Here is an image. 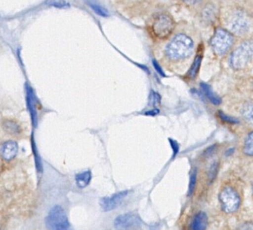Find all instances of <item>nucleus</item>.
I'll return each instance as SVG.
<instances>
[{"instance_id": "nucleus-1", "label": "nucleus", "mask_w": 253, "mask_h": 230, "mask_svg": "<svg viewBox=\"0 0 253 230\" xmlns=\"http://www.w3.org/2000/svg\"><path fill=\"white\" fill-rule=\"evenodd\" d=\"M193 48L192 39L183 33H180L174 36L168 44L166 54L171 60H184L192 54Z\"/></svg>"}, {"instance_id": "nucleus-2", "label": "nucleus", "mask_w": 253, "mask_h": 230, "mask_svg": "<svg viewBox=\"0 0 253 230\" xmlns=\"http://www.w3.org/2000/svg\"><path fill=\"white\" fill-rule=\"evenodd\" d=\"M175 28V23L169 14L166 13L155 15L152 19L150 29L157 39H165L171 36Z\"/></svg>"}, {"instance_id": "nucleus-3", "label": "nucleus", "mask_w": 253, "mask_h": 230, "mask_svg": "<svg viewBox=\"0 0 253 230\" xmlns=\"http://www.w3.org/2000/svg\"><path fill=\"white\" fill-rule=\"evenodd\" d=\"M253 57V42H243L232 53L230 57V64L234 69L241 70L244 68Z\"/></svg>"}, {"instance_id": "nucleus-4", "label": "nucleus", "mask_w": 253, "mask_h": 230, "mask_svg": "<svg viewBox=\"0 0 253 230\" xmlns=\"http://www.w3.org/2000/svg\"><path fill=\"white\" fill-rule=\"evenodd\" d=\"M45 224L50 230H67L69 227L67 215L62 206L59 205L53 206L45 218Z\"/></svg>"}, {"instance_id": "nucleus-5", "label": "nucleus", "mask_w": 253, "mask_h": 230, "mask_svg": "<svg viewBox=\"0 0 253 230\" xmlns=\"http://www.w3.org/2000/svg\"><path fill=\"white\" fill-rule=\"evenodd\" d=\"M234 38L232 33L223 29L216 31L211 40L213 51L217 55L223 56L229 51L233 44Z\"/></svg>"}, {"instance_id": "nucleus-6", "label": "nucleus", "mask_w": 253, "mask_h": 230, "mask_svg": "<svg viewBox=\"0 0 253 230\" xmlns=\"http://www.w3.org/2000/svg\"><path fill=\"white\" fill-rule=\"evenodd\" d=\"M222 209L226 213H232L238 210L241 204V197L232 187H225L219 196Z\"/></svg>"}, {"instance_id": "nucleus-7", "label": "nucleus", "mask_w": 253, "mask_h": 230, "mask_svg": "<svg viewBox=\"0 0 253 230\" xmlns=\"http://www.w3.org/2000/svg\"><path fill=\"white\" fill-rule=\"evenodd\" d=\"M114 224L117 230H133L141 227L142 220L135 212H128L117 217Z\"/></svg>"}, {"instance_id": "nucleus-8", "label": "nucleus", "mask_w": 253, "mask_h": 230, "mask_svg": "<svg viewBox=\"0 0 253 230\" xmlns=\"http://www.w3.org/2000/svg\"><path fill=\"white\" fill-rule=\"evenodd\" d=\"M128 193H129L128 190H124V191L115 193L109 197H102L100 201L102 209L104 212H110L116 209L121 204L124 198L128 196Z\"/></svg>"}, {"instance_id": "nucleus-9", "label": "nucleus", "mask_w": 253, "mask_h": 230, "mask_svg": "<svg viewBox=\"0 0 253 230\" xmlns=\"http://www.w3.org/2000/svg\"><path fill=\"white\" fill-rule=\"evenodd\" d=\"M229 29L233 33L242 35L249 30L250 21L242 13H235L229 20Z\"/></svg>"}, {"instance_id": "nucleus-10", "label": "nucleus", "mask_w": 253, "mask_h": 230, "mask_svg": "<svg viewBox=\"0 0 253 230\" xmlns=\"http://www.w3.org/2000/svg\"><path fill=\"white\" fill-rule=\"evenodd\" d=\"M17 152L18 145L14 141H5L0 147V156L5 161L12 160L17 156Z\"/></svg>"}, {"instance_id": "nucleus-11", "label": "nucleus", "mask_w": 253, "mask_h": 230, "mask_svg": "<svg viewBox=\"0 0 253 230\" xmlns=\"http://www.w3.org/2000/svg\"><path fill=\"white\" fill-rule=\"evenodd\" d=\"M208 218L207 214L200 212L194 217L190 224V229L192 230H204L207 229Z\"/></svg>"}, {"instance_id": "nucleus-12", "label": "nucleus", "mask_w": 253, "mask_h": 230, "mask_svg": "<svg viewBox=\"0 0 253 230\" xmlns=\"http://www.w3.org/2000/svg\"><path fill=\"white\" fill-rule=\"evenodd\" d=\"M201 90H202L204 94H205L206 97H207L209 100L214 105H219L221 104L222 99L221 98L218 97L217 94H214V91L211 89L210 85H207L206 83L200 84Z\"/></svg>"}, {"instance_id": "nucleus-13", "label": "nucleus", "mask_w": 253, "mask_h": 230, "mask_svg": "<svg viewBox=\"0 0 253 230\" xmlns=\"http://www.w3.org/2000/svg\"><path fill=\"white\" fill-rule=\"evenodd\" d=\"M91 180V171L87 170L85 172L78 174L75 177L77 185L80 188H85L89 184Z\"/></svg>"}, {"instance_id": "nucleus-14", "label": "nucleus", "mask_w": 253, "mask_h": 230, "mask_svg": "<svg viewBox=\"0 0 253 230\" xmlns=\"http://www.w3.org/2000/svg\"><path fill=\"white\" fill-rule=\"evenodd\" d=\"M201 61H202V55L198 54V55H197L196 57H195L193 64L192 65L189 72H188V75H189L191 79H194V78L196 77L197 75H198V72H199L200 67H201Z\"/></svg>"}, {"instance_id": "nucleus-15", "label": "nucleus", "mask_w": 253, "mask_h": 230, "mask_svg": "<svg viewBox=\"0 0 253 230\" xmlns=\"http://www.w3.org/2000/svg\"><path fill=\"white\" fill-rule=\"evenodd\" d=\"M87 4L98 15L101 16V17H108L109 16L108 11L104 8H103L101 5H99V4H97V2H94L93 0H87Z\"/></svg>"}, {"instance_id": "nucleus-16", "label": "nucleus", "mask_w": 253, "mask_h": 230, "mask_svg": "<svg viewBox=\"0 0 253 230\" xmlns=\"http://www.w3.org/2000/svg\"><path fill=\"white\" fill-rule=\"evenodd\" d=\"M244 152L249 156H253V132L248 134L244 143Z\"/></svg>"}, {"instance_id": "nucleus-17", "label": "nucleus", "mask_w": 253, "mask_h": 230, "mask_svg": "<svg viewBox=\"0 0 253 230\" xmlns=\"http://www.w3.org/2000/svg\"><path fill=\"white\" fill-rule=\"evenodd\" d=\"M197 182V169H194L191 172L190 177H189V188H188V197H190L193 195L194 191H195V186H196Z\"/></svg>"}, {"instance_id": "nucleus-18", "label": "nucleus", "mask_w": 253, "mask_h": 230, "mask_svg": "<svg viewBox=\"0 0 253 230\" xmlns=\"http://www.w3.org/2000/svg\"><path fill=\"white\" fill-rule=\"evenodd\" d=\"M218 116L223 122H226V123L232 124V125L239 124V121L238 119H235L232 116H228L222 111L218 112Z\"/></svg>"}, {"instance_id": "nucleus-19", "label": "nucleus", "mask_w": 253, "mask_h": 230, "mask_svg": "<svg viewBox=\"0 0 253 230\" xmlns=\"http://www.w3.org/2000/svg\"><path fill=\"white\" fill-rule=\"evenodd\" d=\"M46 4L54 8H62L68 6L67 2L65 0H48Z\"/></svg>"}, {"instance_id": "nucleus-20", "label": "nucleus", "mask_w": 253, "mask_h": 230, "mask_svg": "<svg viewBox=\"0 0 253 230\" xmlns=\"http://www.w3.org/2000/svg\"><path fill=\"white\" fill-rule=\"evenodd\" d=\"M4 128L7 130V132H9V134H18L20 132V127L14 122H6V124L4 125Z\"/></svg>"}, {"instance_id": "nucleus-21", "label": "nucleus", "mask_w": 253, "mask_h": 230, "mask_svg": "<svg viewBox=\"0 0 253 230\" xmlns=\"http://www.w3.org/2000/svg\"><path fill=\"white\" fill-rule=\"evenodd\" d=\"M243 115L247 119H253V104H247L242 110Z\"/></svg>"}, {"instance_id": "nucleus-22", "label": "nucleus", "mask_w": 253, "mask_h": 230, "mask_svg": "<svg viewBox=\"0 0 253 230\" xmlns=\"http://www.w3.org/2000/svg\"><path fill=\"white\" fill-rule=\"evenodd\" d=\"M169 142L170 146H171V149L173 151V158H175L177 156V153H179L180 150V146H179L178 142L173 138H169Z\"/></svg>"}, {"instance_id": "nucleus-23", "label": "nucleus", "mask_w": 253, "mask_h": 230, "mask_svg": "<svg viewBox=\"0 0 253 230\" xmlns=\"http://www.w3.org/2000/svg\"><path fill=\"white\" fill-rule=\"evenodd\" d=\"M217 170H218V165H217V162H214L211 167H210V171H209V178L211 181L215 178L216 175L217 174Z\"/></svg>"}, {"instance_id": "nucleus-24", "label": "nucleus", "mask_w": 253, "mask_h": 230, "mask_svg": "<svg viewBox=\"0 0 253 230\" xmlns=\"http://www.w3.org/2000/svg\"><path fill=\"white\" fill-rule=\"evenodd\" d=\"M153 66L155 68V70H156V71L158 72V73H159L161 76H164H164H166L164 70H163V69L161 68V67L159 66V64H158L156 61H155V60L153 61Z\"/></svg>"}, {"instance_id": "nucleus-25", "label": "nucleus", "mask_w": 253, "mask_h": 230, "mask_svg": "<svg viewBox=\"0 0 253 230\" xmlns=\"http://www.w3.org/2000/svg\"><path fill=\"white\" fill-rule=\"evenodd\" d=\"M160 110L158 108L153 109V110H148L146 113H144V115L146 116H155L156 115L159 114Z\"/></svg>"}, {"instance_id": "nucleus-26", "label": "nucleus", "mask_w": 253, "mask_h": 230, "mask_svg": "<svg viewBox=\"0 0 253 230\" xmlns=\"http://www.w3.org/2000/svg\"><path fill=\"white\" fill-rule=\"evenodd\" d=\"M215 147L216 144H214V145L211 146V147H209L207 150H206L205 152H204V156H205V157H208V156H211L213 152L215 150Z\"/></svg>"}, {"instance_id": "nucleus-27", "label": "nucleus", "mask_w": 253, "mask_h": 230, "mask_svg": "<svg viewBox=\"0 0 253 230\" xmlns=\"http://www.w3.org/2000/svg\"><path fill=\"white\" fill-rule=\"evenodd\" d=\"M185 3L189 4V5H193V4L197 3L201 0H183Z\"/></svg>"}, {"instance_id": "nucleus-28", "label": "nucleus", "mask_w": 253, "mask_h": 230, "mask_svg": "<svg viewBox=\"0 0 253 230\" xmlns=\"http://www.w3.org/2000/svg\"><path fill=\"white\" fill-rule=\"evenodd\" d=\"M234 152H235V149H229V150H228L226 152V153H225V154H226V156H232V154H233Z\"/></svg>"}]
</instances>
